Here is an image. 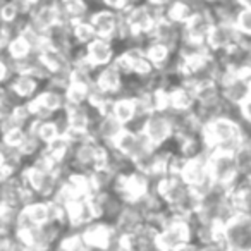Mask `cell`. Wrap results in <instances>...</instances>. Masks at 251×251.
Here are the masks:
<instances>
[{"label":"cell","instance_id":"28","mask_svg":"<svg viewBox=\"0 0 251 251\" xmlns=\"http://www.w3.org/2000/svg\"><path fill=\"white\" fill-rule=\"evenodd\" d=\"M60 5H62L64 19H66L67 23L79 21V19H88L91 11L97 7L91 0H67V2H62Z\"/></svg>","mask_w":251,"mask_h":251},{"label":"cell","instance_id":"6","mask_svg":"<svg viewBox=\"0 0 251 251\" xmlns=\"http://www.w3.org/2000/svg\"><path fill=\"white\" fill-rule=\"evenodd\" d=\"M59 226L55 222V208L52 200L36 198L33 201L26 203L21 210H18L16 215L14 229H29V227H47Z\"/></svg>","mask_w":251,"mask_h":251},{"label":"cell","instance_id":"38","mask_svg":"<svg viewBox=\"0 0 251 251\" xmlns=\"http://www.w3.org/2000/svg\"><path fill=\"white\" fill-rule=\"evenodd\" d=\"M16 35V31L7 26H0V55H5V50H7L9 40Z\"/></svg>","mask_w":251,"mask_h":251},{"label":"cell","instance_id":"14","mask_svg":"<svg viewBox=\"0 0 251 251\" xmlns=\"http://www.w3.org/2000/svg\"><path fill=\"white\" fill-rule=\"evenodd\" d=\"M224 239L227 248L251 250V219L250 215L239 213L224 226Z\"/></svg>","mask_w":251,"mask_h":251},{"label":"cell","instance_id":"31","mask_svg":"<svg viewBox=\"0 0 251 251\" xmlns=\"http://www.w3.org/2000/svg\"><path fill=\"white\" fill-rule=\"evenodd\" d=\"M91 84L86 83H76V81H69L64 97H66V105H86L88 98L91 93Z\"/></svg>","mask_w":251,"mask_h":251},{"label":"cell","instance_id":"26","mask_svg":"<svg viewBox=\"0 0 251 251\" xmlns=\"http://www.w3.org/2000/svg\"><path fill=\"white\" fill-rule=\"evenodd\" d=\"M169 101H171V110L176 114H186L193 112L196 107V98L193 90L186 84H176L169 90Z\"/></svg>","mask_w":251,"mask_h":251},{"label":"cell","instance_id":"45","mask_svg":"<svg viewBox=\"0 0 251 251\" xmlns=\"http://www.w3.org/2000/svg\"><path fill=\"white\" fill-rule=\"evenodd\" d=\"M91 2H93V4L97 5V7H98V5H100V0H91Z\"/></svg>","mask_w":251,"mask_h":251},{"label":"cell","instance_id":"9","mask_svg":"<svg viewBox=\"0 0 251 251\" xmlns=\"http://www.w3.org/2000/svg\"><path fill=\"white\" fill-rule=\"evenodd\" d=\"M83 239L91 251H112L117 243L119 230L114 222L108 220H97L81 229Z\"/></svg>","mask_w":251,"mask_h":251},{"label":"cell","instance_id":"13","mask_svg":"<svg viewBox=\"0 0 251 251\" xmlns=\"http://www.w3.org/2000/svg\"><path fill=\"white\" fill-rule=\"evenodd\" d=\"M239 42H243V36L232 21H215L208 38H206V47L210 52L217 55V53L232 49Z\"/></svg>","mask_w":251,"mask_h":251},{"label":"cell","instance_id":"33","mask_svg":"<svg viewBox=\"0 0 251 251\" xmlns=\"http://www.w3.org/2000/svg\"><path fill=\"white\" fill-rule=\"evenodd\" d=\"M114 100H115L114 97H108V95L98 91L97 88H91L90 98H88V107L93 108L95 114H97L98 117H101V115H108V114H110Z\"/></svg>","mask_w":251,"mask_h":251},{"label":"cell","instance_id":"30","mask_svg":"<svg viewBox=\"0 0 251 251\" xmlns=\"http://www.w3.org/2000/svg\"><path fill=\"white\" fill-rule=\"evenodd\" d=\"M71 25V36H73V42L76 47L84 49L91 40L97 38L95 35V29L91 26V23L88 19H79V21H73Z\"/></svg>","mask_w":251,"mask_h":251},{"label":"cell","instance_id":"35","mask_svg":"<svg viewBox=\"0 0 251 251\" xmlns=\"http://www.w3.org/2000/svg\"><path fill=\"white\" fill-rule=\"evenodd\" d=\"M23 248L16 243L12 227H0V251H21Z\"/></svg>","mask_w":251,"mask_h":251},{"label":"cell","instance_id":"43","mask_svg":"<svg viewBox=\"0 0 251 251\" xmlns=\"http://www.w3.org/2000/svg\"><path fill=\"white\" fill-rule=\"evenodd\" d=\"M236 4L241 9H250L251 7V0H236Z\"/></svg>","mask_w":251,"mask_h":251},{"label":"cell","instance_id":"34","mask_svg":"<svg viewBox=\"0 0 251 251\" xmlns=\"http://www.w3.org/2000/svg\"><path fill=\"white\" fill-rule=\"evenodd\" d=\"M234 25H236L237 31L241 36L246 40L251 38V7L250 9H239L234 18Z\"/></svg>","mask_w":251,"mask_h":251},{"label":"cell","instance_id":"29","mask_svg":"<svg viewBox=\"0 0 251 251\" xmlns=\"http://www.w3.org/2000/svg\"><path fill=\"white\" fill-rule=\"evenodd\" d=\"M25 18L26 16L23 14V11L14 0H0V26H7L16 31L19 23Z\"/></svg>","mask_w":251,"mask_h":251},{"label":"cell","instance_id":"10","mask_svg":"<svg viewBox=\"0 0 251 251\" xmlns=\"http://www.w3.org/2000/svg\"><path fill=\"white\" fill-rule=\"evenodd\" d=\"M26 18H28L29 26L42 35H47L55 25L66 21L59 0H42Z\"/></svg>","mask_w":251,"mask_h":251},{"label":"cell","instance_id":"15","mask_svg":"<svg viewBox=\"0 0 251 251\" xmlns=\"http://www.w3.org/2000/svg\"><path fill=\"white\" fill-rule=\"evenodd\" d=\"M213 25H215V18L210 7H201L191 16L188 23L182 26V40H189V42L196 43H205L208 38L210 31H212Z\"/></svg>","mask_w":251,"mask_h":251},{"label":"cell","instance_id":"44","mask_svg":"<svg viewBox=\"0 0 251 251\" xmlns=\"http://www.w3.org/2000/svg\"><path fill=\"white\" fill-rule=\"evenodd\" d=\"M226 251H244V250H239V248H226Z\"/></svg>","mask_w":251,"mask_h":251},{"label":"cell","instance_id":"47","mask_svg":"<svg viewBox=\"0 0 251 251\" xmlns=\"http://www.w3.org/2000/svg\"><path fill=\"white\" fill-rule=\"evenodd\" d=\"M21 251H28V250H21Z\"/></svg>","mask_w":251,"mask_h":251},{"label":"cell","instance_id":"2","mask_svg":"<svg viewBox=\"0 0 251 251\" xmlns=\"http://www.w3.org/2000/svg\"><path fill=\"white\" fill-rule=\"evenodd\" d=\"M108 191L117 195L124 205H138L153 191V179L131 167L114 176Z\"/></svg>","mask_w":251,"mask_h":251},{"label":"cell","instance_id":"18","mask_svg":"<svg viewBox=\"0 0 251 251\" xmlns=\"http://www.w3.org/2000/svg\"><path fill=\"white\" fill-rule=\"evenodd\" d=\"M119 50L121 49L117 47V43L98 38V36L84 47V53H86L88 60H90V64L95 69H100V67L114 64Z\"/></svg>","mask_w":251,"mask_h":251},{"label":"cell","instance_id":"8","mask_svg":"<svg viewBox=\"0 0 251 251\" xmlns=\"http://www.w3.org/2000/svg\"><path fill=\"white\" fill-rule=\"evenodd\" d=\"M222 100L230 107H241L251 97L250 74H234L224 69L219 77Z\"/></svg>","mask_w":251,"mask_h":251},{"label":"cell","instance_id":"36","mask_svg":"<svg viewBox=\"0 0 251 251\" xmlns=\"http://www.w3.org/2000/svg\"><path fill=\"white\" fill-rule=\"evenodd\" d=\"M112 251H138L134 236L133 234H119L117 243Z\"/></svg>","mask_w":251,"mask_h":251},{"label":"cell","instance_id":"23","mask_svg":"<svg viewBox=\"0 0 251 251\" xmlns=\"http://www.w3.org/2000/svg\"><path fill=\"white\" fill-rule=\"evenodd\" d=\"M110 114L121 122L124 127H133L138 129V112H136V100L131 95H121L112 103Z\"/></svg>","mask_w":251,"mask_h":251},{"label":"cell","instance_id":"20","mask_svg":"<svg viewBox=\"0 0 251 251\" xmlns=\"http://www.w3.org/2000/svg\"><path fill=\"white\" fill-rule=\"evenodd\" d=\"M36 59H38V62L42 64L43 69H45L50 76L60 74V73H69L71 71V55L69 53L52 49L49 43L36 52Z\"/></svg>","mask_w":251,"mask_h":251},{"label":"cell","instance_id":"48","mask_svg":"<svg viewBox=\"0 0 251 251\" xmlns=\"http://www.w3.org/2000/svg\"><path fill=\"white\" fill-rule=\"evenodd\" d=\"M250 81H251V74H250Z\"/></svg>","mask_w":251,"mask_h":251},{"label":"cell","instance_id":"3","mask_svg":"<svg viewBox=\"0 0 251 251\" xmlns=\"http://www.w3.org/2000/svg\"><path fill=\"white\" fill-rule=\"evenodd\" d=\"M189 243H195L193 220L186 219V217H179L171 212V219L165 222V226L157 234L155 251H176Z\"/></svg>","mask_w":251,"mask_h":251},{"label":"cell","instance_id":"11","mask_svg":"<svg viewBox=\"0 0 251 251\" xmlns=\"http://www.w3.org/2000/svg\"><path fill=\"white\" fill-rule=\"evenodd\" d=\"M208 165L213 182L219 186H224V188L230 189L241 176L239 167H237L236 158H234L232 153H220V151L208 153Z\"/></svg>","mask_w":251,"mask_h":251},{"label":"cell","instance_id":"7","mask_svg":"<svg viewBox=\"0 0 251 251\" xmlns=\"http://www.w3.org/2000/svg\"><path fill=\"white\" fill-rule=\"evenodd\" d=\"M140 129L155 148L169 147L176 136L174 119L171 112H153L145 119Z\"/></svg>","mask_w":251,"mask_h":251},{"label":"cell","instance_id":"17","mask_svg":"<svg viewBox=\"0 0 251 251\" xmlns=\"http://www.w3.org/2000/svg\"><path fill=\"white\" fill-rule=\"evenodd\" d=\"M124 84H126L124 76H122V73L114 64L100 67L93 79V88H97L98 91L114 98L124 95Z\"/></svg>","mask_w":251,"mask_h":251},{"label":"cell","instance_id":"40","mask_svg":"<svg viewBox=\"0 0 251 251\" xmlns=\"http://www.w3.org/2000/svg\"><path fill=\"white\" fill-rule=\"evenodd\" d=\"M145 4H148L150 5L153 11H157L158 14H164V11H165V7H167L169 4H171L172 0H143Z\"/></svg>","mask_w":251,"mask_h":251},{"label":"cell","instance_id":"24","mask_svg":"<svg viewBox=\"0 0 251 251\" xmlns=\"http://www.w3.org/2000/svg\"><path fill=\"white\" fill-rule=\"evenodd\" d=\"M122 129H124V126H122L112 114L101 115V117H98L97 122H95L91 136L97 141H100V143L107 145V147H112V143H114L115 138L121 134Z\"/></svg>","mask_w":251,"mask_h":251},{"label":"cell","instance_id":"42","mask_svg":"<svg viewBox=\"0 0 251 251\" xmlns=\"http://www.w3.org/2000/svg\"><path fill=\"white\" fill-rule=\"evenodd\" d=\"M201 7H213V5H217L219 2H222V0H196Z\"/></svg>","mask_w":251,"mask_h":251},{"label":"cell","instance_id":"46","mask_svg":"<svg viewBox=\"0 0 251 251\" xmlns=\"http://www.w3.org/2000/svg\"><path fill=\"white\" fill-rule=\"evenodd\" d=\"M43 251H55V248H52V250H43Z\"/></svg>","mask_w":251,"mask_h":251},{"label":"cell","instance_id":"21","mask_svg":"<svg viewBox=\"0 0 251 251\" xmlns=\"http://www.w3.org/2000/svg\"><path fill=\"white\" fill-rule=\"evenodd\" d=\"M148 40L165 43V45H169L176 52L182 40V26L174 25V23L169 21V19L162 14V16H158L157 21H155V26H153V29H151V35Z\"/></svg>","mask_w":251,"mask_h":251},{"label":"cell","instance_id":"19","mask_svg":"<svg viewBox=\"0 0 251 251\" xmlns=\"http://www.w3.org/2000/svg\"><path fill=\"white\" fill-rule=\"evenodd\" d=\"M5 88L21 103V101L33 100L45 88V83L36 76H33V74H14Z\"/></svg>","mask_w":251,"mask_h":251},{"label":"cell","instance_id":"37","mask_svg":"<svg viewBox=\"0 0 251 251\" xmlns=\"http://www.w3.org/2000/svg\"><path fill=\"white\" fill-rule=\"evenodd\" d=\"M12 76H14V73H12L11 60L5 55H0V88L7 86Z\"/></svg>","mask_w":251,"mask_h":251},{"label":"cell","instance_id":"27","mask_svg":"<svg viewBox=\"0 0 251 251\" xmlns=\"http://www.w3.org/2000/svg\"><path fill=\"white\" fill-rule=\"evenodd\" d=\"M35 47L28 42L23 35L16 33L11 40H9L7 50H5V57L11 62H21V60H28L35 55Z\"/></svg>","mask_w":251,"mask_h":251},{"label":"cell","instance_id":"12","mask_svg":"<svg viewBox=\"0 0 251 251\" xmlns=\"http://www.w3.org/2000/svg\"><path fill=\"white\" fill-rule=\"evenodd\" d=\"M88 21L91 23V26H93V29H95V35H97L98 38L117 43L119 26H121V14H119V12L98 5V7H95L93 11H91V14L88 16Z\"/></svg>","mask_w":251,"mask_h":251},{"label":"cell","instance_id":"16","mask_svg":"<svg viewBox=\"0 0 251 251\" xmlns=\"http://www.w3.org/2000/svg\"><path fill=\"white\" fill-rule=\"evenodd\" d=\"M64 129H66L64 115H57V117L47 119V121L33 119V122L28 126V133L38 138L43 147H49L57 140H60L64 136Z\"/></svg>","mask_w":251,"mask_h":251},{"label":"cell","instance_id":"1","mask_svg":"<svg viewBox=\"0 0 251 251\" xmlns=\"http://www.w3.org/2000/svg\"><path fill=\"white\" fill-rule=\"evenodd\" d=\"M201 140L206 153L220 151V153H236L237 148L246 140L244 127L237 119L230 115H220L203 124Z\"/></svg>","mask_w":251,"mask_h":251},{"label":"cell","instance_id":"25","mask_svg":"<svg viewBox=\"0 0 251 251\" xmlns=\"http://www.w3.org/2000/svg\"><path fill=\"white\" fill-rule=\"evenodd\" d=\"M145 222H147V217L140 206L124 205L117 219L114 220V226L117 227L119 234H134Z\"/></svg>","mask_w":251,"mask_h":251},{"label":"cell","instance_id":"39","mask_svg":"<svg viewBox=\"0 0 251 251\" xmlns=\"http://www.w3.org/2000/svg\"><path fill=\"white\" fill-rule=\"evenodd\" d=\"M239 114H241V122H243V127H251V97L244 101L239 107Z\"/></svg>","mask_w":251,"mask_h":251},{"label":"cell","instance_id":"41","mask_svg":"<svg viewBox=\"0 0 251 251\" xmlns=\"http://www.w3.org/2000/svg\"><path fill=\"white\" fill-rule=\"evenodd\" d=\"M198 251H226V246L217 243H208V244H198Z\"/></svg>","mask_w":251,"mask_h":251},{"label":"cell","instance_id":"22","mask_svg":"<svg viewBox=\"0 0 251 251\" xmlns=\"http://www.w3.org/2000/svg\"><path fill=\"white\" fill-rule=\"evenodd\" d=\"M145 53L155 71H169L176 62V52L169 45L155 40H148L143 45Z\"/></svg>","mask_w":251,"mask_h":251},{"label":"cell","instance_id":"32","mask_svg":"<svg viewBox=\"0 0 251 251\" xmlns=\"http://www.w3.org/2000/svg\"><path fill=\"white\" fill-rule=\"evenodd\" d=\"M55 251H91L83 239L81 230H66L55 244Z\"/></svg>","mask_w":251,"mask_h":251},{"label":"cell","instance_id":"4","mask_svg":"<svg viewBox=\"0 0 251 251\" xmlns=\"http://www.w3.org/2000/svg\"><path fill=\"white\" fill-rule=\"evenodd\" d=\"M19 177L31 189L36 198L42 200H52L55 196L57 189H59L60 182H62V177L59 174L43 171L33 162H26L23 171L19 172Z\"/></svg>","mask_w":251,"mask_h":251},{"label":"cell","instance_id":"5","mask_svg":"<svg viewBox=\"0 0 251 251\" xmlns=\"http://www.w3.org/2000/svg\"><path fill=\"white\" fill-rule=\"evenodd\" d=\"M114 66L124 77H148L155 73L143 45H127L121 49L114 60Z\"/></svg>","mask_w":251,"mask_h":251}]
</instances>
